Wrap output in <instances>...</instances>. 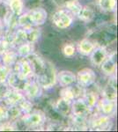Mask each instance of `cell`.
<instances>
[{"mask_svg":"<svg viewBox=\"0 0 118 132\" xmlns=\"http://www.w3.org/2000/svg\"><path fill=\"white\" fill-rule=\"evenodd\" d=\"M113 126L111 116L99 113L93 114L88 120V129L93 130H109Z\"/></svg>","mask_w":118,"mask_h":132,"instance_id":"2","label":"cell"},{"mask_svg":"<svg viewBox=\"0 0 118 132\" xmlns=\"http://www.w3.org/2000/svg\"><path fill=\"white\" fill-rule=\"evenodd\" d=\"M8 121V114H7V106L3 104L2 102L0 104V122H5ZM9 122V121H8Z\"/></svg>","mask_w":118,"mask_h":132,"instance_id":"32","label":"cell"},{"mask_svg":"<svg viewBox=\"0 0 118 132\" xmlns=\"http://www.w3.org/2000/svg\"><path fill=\"white\" fill-rule=\"evenodd\" d=\"M55 108L62 116H69L70 114V103L64 101L61 98H59V100L56 102Z\"/></svg>","mask_w":118,"mask_h":132,"instance_id":"27","label":"cell"},{"mask_svg":"<svg viewBox=\"0 0 118 132\" xmlns=\"http://www.w3.org/2000/svg\"><path fill=\"white\" fill-rule=\"evenodd\" d=\"M59 97L61 98L62 100H64V101L72 103V102L76 99L72 85L69 86L62 87V89L59 92Z\"/></svg>","mask_w":118,"mask_h":132,"instance_id":"24","label":"cell"},{"mask_svg":"<svg viewBox=\"0 0 118 132\" xmlns=\"http://www.w3.org/2000/svg\"><path fill=\"white\" fill-rule=\"evenodd\" d=\"M2 103V100H1V97H0V104Z\"/></svg>","mask_w":118,"mask_h":132,"instance_id":"35","label":"cell"},{"mask_svg":"<svg viewBox=\"0 0 118 132\" xmlns=\"http://www.w3.org/2000/svg\"><path fill=\"white\" fill-rule=\"evenodd\" d=\"M2 102L6 106H13L18 105L20 102H21L24 99H26L24 93L22 91L17 90V89L13 88H8L5 89V91L1 95Z\"/></svg>","mask_w":118,"mask_h":132,"instance_id":"8","label":"cell"},{"mask_svg":"<svg viewBox=\"0 0 118 132\" xmlns=\"http://www.w3.org/2000/svg\"><path fill=\"white\" fill-rule=\"evenodd\" d=\"M96 80V73L91 68H83L76 74V83L83 88L93 86Z\"/></svg>","mask_w":118,"mask_h":132,"instance_id":"7","label":"cell"},{"mask_svg":"<svg viewBox=\"0 0 118 132\" xmlns=\"http://www.w3.org/2000/svg\"><path fill=\"white\" fill-rule=\"evenodd\" d=\"M7 114L8 121L9 122H14V121L20 119L23 116V112L19 107V105L7 106Z\"/></svg>","mask_w":118,"mask_h":132,"instance_id":"26","label":"cell"},{"mask_svg":"<svg viewBox=\"0 0 118 132\" xmlns=\"http://www.w3.org/2000/svg\"><path fill=\"white\" fill-rule=\"evenodd\" d=\"M12 71L16 74L20 79L22 80H28L29 78H33V69H32L31 63L27 57L26 58H18V60L15 62V63L12 67Z\"/></svg>","mask_w":118,"mask_h":132,"instance_id":"3","label":"cell"},{"mask_svg":"<svg viewBox=\"0 0 118 132\" xmlns=\"http://www.w3.org/2000/svg\"><path fill=\"white\" fill-rule=\"evenodd\" d=\"M77 17H78L80 20H82L83 22L89 23L95 18V12H94V11L92 9L91 7H89V6L83 5Z\"/></svg>","mask_w":118,"mask_h":132,"instance_id":"23","label":"cell"},{"mask_svg":"<svg viewBox=\"0 0 118 132\" xmlns=\"http://www.w3.org/2000/svg\"><path fill=\"white\" fill-rule=\"evenodd\" d=\"M81 98H82L84 100V101L87 104V106H88L90 108H92V109H93V108L97 106L99 99H100L96 93L92 92V91L88 92L86 90H85Z\"/></svg>","mask_w":118,"mask_h":132,"instance_id":"22","label":"cell"},{"mask_svg":"<svg viewBox=\"0 0 118 132\" xmlns=\"http://www.w3.org/2000/svg\"><path fill=\"white\" fill-rule=\"evenodd\" d=\"M95 47V43L93 41H91L90 39H87V38H85V39L81 40L78 42L76 50H78L79 54L83 55V56H89L93 52Z\"/></svg>","mask_w":118,"mask_h":132,"instance_id":"17","label":"cell"},{"mask_svg":"<svg viewBox=\"0 0 118 132\" xmlns=\"http://www.w3.org/2000/svg\"><path fill=\"white\" fill-rule=\"evenodd\" d=\"M28 60L31 63L32 69H33V73L35 78H37L45 71L47 68V62L44 58L39 56L38 55H35V53L29 56Z\"/></svg>","mask_w":118,"mask_h":132,"instance_id":"11","label":"cell"},{"mask_svg":"<svg viewBox=\"0 0 118 132\" xmlns=\"http://www.w3.org/2000/svg\"><path fill=\"white\" fill-rule=\"evenodd\" d=\"M15 50H16L17 54H18L19 58H26L31 56L35 51V43L32 42H26L20 45L15 47Z\"/></svg>","mask_w":118,"mask_h":132,"instance_id":"16","label":"cell"},{"mask_svg":"<svg viewBox=\"0 0 118 132\" xmlns=\"http://www.w3.org/2000/svg\"><path fill=\"white\" fill-rule=\"evenodd\" d=\"M93 109L90 108L82 98L75 99L70 103V114L80 117H87L92 114Z\"/></svg>","mask_w":118,"mask_h":132,"instance_id":"9","label":"cell"},{"mask_svg":"<svg viewBox=\"0 0 118 132\" xmlns=\"http://www.w3.org/2000/svg\"><path fill=\"white\" fill-rule=\"evenodd\" d=\"M3 3H4V0H0V5H2Z\"/></svg>","mask_w":118,"mask_h":132,"instance_id":"34","label":"cell"},{"mask_svg":"<svg viewBox=\"0 0 118 132\" xmlns=\"http://www.w3.org/2000/svg\"><path fill=\"white\" fill-rule=\"evenodd\" d=\"M21 122L28 129H39L46 122V116L41 110H31L20 117Z\"/></svg>","mask_w":118,"mask_h":132,"instance_id":"1","label":"cell"},{"mask_svg":"<svg viewBox=\"0 0 118 132\" xmlns=\"http://www.w3.org/2000/svg\"><path fill=\"white\" fill-rule=\"evenodd\" d=\"M9 7V11L16 16H20L24 12L25 1L24 0H4Z\"/></svg>","mask_w":118,"mask_h":132,"instance_id":"18","label":"cell"},{"mask_svg":"<svg viewBox=\"0 0 118 132\" xmlns=\"http://www.w3.org/2000/svg\"><path fill=\"white\" fill-rule=\"evenodd\" d=\"M76 47H75L73 44H70V43H67L65 44L63 48H62V52H63L64 56L65 57H73L76 54Z\"/></svg>","mask_w":118,"mask_h":132,"instance_id":"31","label":"cell"},{"mask_svg":"<svg viewBox=\"0 0 118 132\" xmlns=\"http://www.w3.org/2000/svg\"><path fill=\"white\" fill-rule=\"evenodd\" d=\"M0 63H1V61H0Z\"/></svg>","mask_w":118,"mask_h":132,"instance_id":"36","label":"cell"},{"mask_svg":"<svg viewBox=\"0 0 118 132\" xmlns=\"http://www.w3.org/2000/svg\"><path fill=\"white\" fill-rule=\"evenodd\" d=\"M70 116V122L72 124V127L75 129H88V119L87 117H80L72 116V114H69Z\"/></svg>","mask_w":118,"mask_h":132,"instance_id":"20","label":"cell"},{"mask_svg":"<svg viewBox=\"0 0 118 132\" xmlns=\"http://www.w3.org/2000/svg\"><path fill=\"white\" fill-rule=\"evenodd\" d=\"M42 90H43V88L39 84L37 79L35 77H33V78H29L28 80H27L22 92L24 93L25 97L32 101L39 99L42 96Z\"/></svg>","mask_w":118,"mask_h":132,"instance_id":"6","label":"cell"},{"mask_svg":"<svg viewBox=\"0 0 118 132\" xmlns=\"http://www.w3.org/2000/svg\"><path fill=\"white\" fill-rule=\"evenodd\" d=\"M43 89L51 88L57 83V72L54 64L51 62H47V68L42 75L35 78Z\"/></svg>","mask_w":118,"mask_h":132,"instance_id":"4","label":"cell"},{"mask_svg":"<svg viewBox=\"0 0 118 132\" xmlns=\"http://www.w3.org/2000/svg\"><path fill=\"white\" fill-rule=\"evenodd\" d=\"M57 82L61 87L72 86L76 83V74L70 71H61L57 73Z\"/></svg>","mask_w":118,"mask_h":132,"instance_id":"15","label":"cell"},{"mask_svg":"<svg viewBox=\"0 0 118 132\" xmlns=\"http://www.w3.org/2000/svg\"><path fill=\"white\" fill-rule=\"evenodd\" d=\"M100 70L104 75L108 77L115 76L116 71V54L114 52L113 54H108V57L100 65Z\"/></svg>","mask_w":118,"mask_h":132,"instance_id":"12","label":"cell"},{"mask_svg":"<svg viewBox=\"0 0 118 132\" xmlns=\"http://www.w3.org/2000/svg\"><path fill=\"white\" fill-rule=\"evenodd\" d=\"M12 68L5 66L2 63H0V83L2 85H6V81L9 75L12 72Z\"/></svg>","mask_w":118,"mask_h":132,"instance_id":"30","label":"cell"},{"mask_svg":"<svg viewBox=\"0 0 118 132\" xmlns=\"http://www.w3.org/2000/svg\"><path fill=\"white\" fill-rule=\"evenodd\" d=\"M89 56L92 64L96 67H100V65L108 57V52L105 46H96Z\"/></svg>","mask_w":118,"mask_h":132,"instance_id":"14","label":"cell"},{"mask_svg":"<svg viewBox=\"0 0 118 132\" xmlns=\"http://www.w3.org/2000/svg\"><path fill=\"white\" fill-rule=\"evenodd\" d=\"M29 19L34 27H41L44 25L48 19V12L42 7H36L27 11Z\"/></svg>","mask_w":118,"mask_h":132,"instance_id":"10","label":"cell"},{"mask_svg":"<svg viewBox=\"0 0 118 132\" xmlns=\"http://www.w3.org/2000/svg\"><path fill=\"white\" fill-rule=\"evenodd\" d=\"M73 15L65 9L57 11L51 17L52 23L59 29L69 28L73 24Z\"/></svg>","mask_w":118,"mask_h":132,"instance_id":"5","label":"cell"},{"mask_svg":"<svg viewBox=\"0 0 118 132\" xmlns=\"http://www.w3.org/2000/svg\"><path fill=\"white\" fill-rule=\"evenodd\" d=\"M97 5L102 12H112L116 9V0H97Z\"/></svg>","mask_w":118,"mask_h":132,"instance_id":"25","label":"cell"},{"mask_svg":"<svg viewBox=\"0 0 118 132\" xmlns=\"http://www.w3.org/2000/svg\"><path fill=\"white\" fill-rule=\"evenodd\" d=\"M102 98L111 100V101H116L117 99V92H116V85L115 82L112 81L108 82V85L104 86L102 90Z\"/></svg>","mask_w":118,"mask_h":132,"instance_id":"21","label":"cell"},{"mask_svg":"<svg viewBox=\"0 0 118 132\" xmlns=\"http://www.w3.org/2000/svg\"><path fill=\"white\" fill-rule=\"evenodd\" d=\"M82 6L83 5L79 3L78 0H69V1L64 4L65 10H67L73 16H78Z\"/></svg>","mask_w":118,"mask_h":132,"instance_id":"28","label":"cell"},{"mask_svg":"<svg viewBox=\"0 0 118 132\" xmlns=\"http://www.w3.org/2000/svg\"><path fill=\"white\" fill-rule=\"evenodd\" d=\"M26 31H27V42L35 43L40 39L41 30L38 28V27H34L30 29H27Z\"/></svg>","mask_w":118,"mask_h":132,"instance_id":"29","label":"cell"},{"mask_svg":"<svg viewBox=\"0 0 118 132\" xmlns=\"http://www.w3.org/2000/svg\"><path fill=\"white\" fill-rule=\"evenodd\" d=\"M96 107H98L100 113L112 117L116 111V101H111V100L101 98V99H99Z\"/></svg>","mask_w":118,"mask_h":132,"instance_id":"13","label":"cell"},{"mask_svg":"<svg viewBox=\"0 0 118 132\" xmlns=\"http://www.w3.org/2000/svg\"><path fill=\"white\" fill-rule=\"evenodd\" d=\"M5 27L4 24L3 19L0 18V39L3 37H5Z\"/></svg>","mask_w":118,"mask_h":132,"instance_id":"33","label":"cell"},{"mask_svg":"<svg viewBox=\"0 0 118 132\" xmlns=\"http://www.w3.org/2000/svg\"><path fill=\"white\" fill-rule=\"evenodd\" d=\"M18 54H17L16 50H14V48H12L11 50H7L0 56V61H1L2 64L11 68L15 63V62L18 60Z\"/></svg>","mask_w":118,"mask_h":132,"instance_id":"19","label":"cell"}]
</instances>
